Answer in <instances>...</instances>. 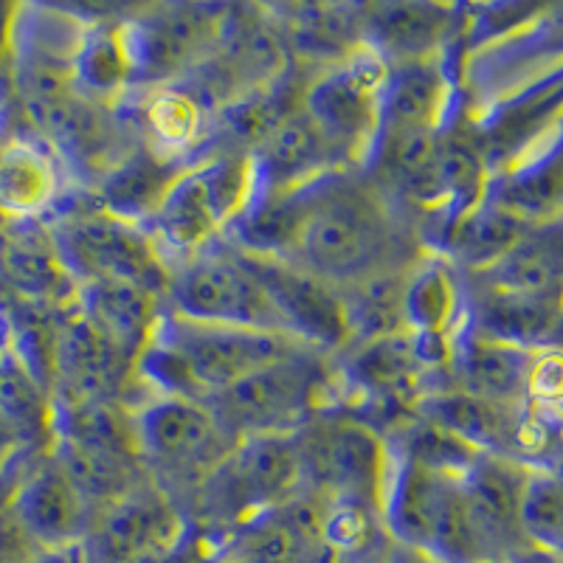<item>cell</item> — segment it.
Listing matches in <instances>:
<instances>
[{
	"mask_svg": "<svg viewBox=\"0 0 563 563\" xmlns=\"http://www.w3.org/2000/svg\"><path fill=\"white\" fill-rule=\"evenodd\" d=\"M285 333L206 324L164 308L147 350L135 361V378L153 395L209 400L279 358L305 350Z\"/></svg>",
	"mask_w": 563,
	"mask_h": 563,
	"instance_id": "1",
	"label": "cell"
},
{
	"mask_svg": "<svg viewBox=\"0 0 563 563\" xmlns=\"http://www.w3.org/2000/svg\"><path fill=\"white\" fill-rule=\"evenodd\" d=\"M391 254L395 220L375 189L350 178L346 169L324 175L316 184L290 263L344 290L372 276L391 274Z\"/></svg>",
	"mask_w": 563,
	"mask_h": 563,
	"instance_id": "2",
	"label": "cell"
},
{
	"mask_svg": "<svg viewBox=\"0 0 563 563\" xmlns=\"http://www.w3.org/2000/svg\"><path fill=\"white\" fill-rule=\"evenodd\" d=\"M380 521L397 544L434 563H487L467 516L462 476L440 474L389 449Z\"/></svg>",
	"mask_w": 563,
	"mask_h": 563,
	"instance_id": "3",
	"label": "cell"
},
{
	"mask_svg": "<svg viewBox=\"0 0 563 563\" xmlns=\"http://www.w3.org/2000/svg\"><path fill=\"white\" fill-rule=\"evenodd\" d=\"M335 397V366L327 352L305 346L279 358L249 378L203 400L234 440L268 434H296L321 411H330Z\"/></svg>",
	"mask_w": 563,
	"mask_h": 563,
	"instance_id": "4",
	"label": "cell"
},
{
	"mask_svg": "<svg viewBox=\"0 0 563 563\" xmlns=\"http://www.w3.org/2000/svg\"><path fill=\"white\" fill-rule=\"evenodd\" d=\"M251 198V155L223 153L195 161L167 192L147 223L161 256L173 265L186 263L225 238Z\"/></svg>",
	"mask_w": 563,
	"mask_h": 563,
	"instance_id": "5",
	"label": "cell"
},
{
	"mask_svg": "<svg viewBox=\"0 0 563 563\" xmlns=\"http://www.w3.org/2000/svg\"><path fill=\"white\" fill-rule=\"evenodd\" d=\"M305 490L296 434L240 440L231 454L198 485V507L223 532L288 505Z\"/></svg>",
	"mask_w": 563,
	"mask_h": 563,
	"instance_id": "6",
	"label": "cell"
},
{
	"mask_svg": "<svg viewBox=\"0 0 563 563\" xmlns=\"http://www.w3.org/2000/svg\"><path fill=\"white\" fill-rule=\"evenodd\" d=\"M135 451L155 485L175 482L198 490L238 440L203 400L153 395L133 409Z\"/></svg>",
	"mask_w": 563,
	"mask_h": 563,
	"instance_id": "7",
	"label": "cell"
},
{
	"mask_svg": "<svg viewBox=\"0 0 563 563\" xmlns=\"http://www.w3.org/2000/svg\"><path fill=\"white\" fill-rule=\"evenodd\" d=\"M52 229L54 245L70 279L79 285L99 279L135 282L161 299L169 288V265L147 229L124 223L108 211H70Z\"/></svg>",
	"mask_w": 563,
	"mask_h": 563,
	"instance_id": "8",
	"label": "cell"
},
{
	"mask_svg": "<svg viewBox=\"0 0 563 563\" xmlns=\"http://www.w3.org/2000/svg\"><path fill=\"white\" fill-rule=\"evenodd\" d=\"M164 308L206 324L288 335L263 285L240 263L238 251L225 240L189 256L186 263L173 265Z\"/></svg>",
	"mask_w": 563,
	"mask_h": 563,
	"instance_id": "9",
	"label": "cell"
},
{
	"mask_svg": "<svg viewBox=\"0 0 563 563\" xmlns=\"http://www.w3.org/2000/svg\"><path fill=\"white\" fill-rule=\"evenodd\" d=\"M296 442L305 487L324 499L380 505L389 465V442L384 434L339 411H321L296 431Z\"/></svg>",
	"mask_w": 563,
	"mask_h": 563,
	"instance_id": "10",
	"label": "cell"
},
{
	"mask_svg": "<svg viewBox=\"0 0 563 563\" xmlns=\"http://www.w3.org/2000/svg\"><path fill=\"white\" fill-rule=\"evenodd\" d=\"M389 65L361 45L344 63L324 68L305 88L301 110L333 141L352 167H366L380 133V110Z\"/></svg>",
	"mask_w": 563,
	"mask_h": 563,
	"instance_id": "11",
	"label": "cell"
},
{
	"mask_svg": "<svg viewBox=\"0 0 563 563\" xmlns=\"http://www.w3.org/2000/svg\"><path fill=\"white\" fill-rule=\"evenodd\" d=\"M225 12L229 7L167 3L119 20L133 68V90L184 82L214 52Z\"/></svg>",
	"mask_w": 563,
	"mask_h": 563,
	"instance_id": "12",
	"label": "cell"
},
{
	"mask_svg": "<svg viewBox=\"0 0 563 563\" xmlns=\"http://www.w3.org/2000/svg\"><path fill=\"white\" fill-rule=\"evenodd\" d=\"M192 530L178 501L144 479L90 521L79 550L82 563H144L175 550Z\"/></svg>",
	"mask_w": 563,
	"mask_h": 563,
	"instance_id": "13",
	"label": "cell"
},
{
	"mask_svg": "<svg viewBox=\"0 0 563 563\" xmlns=\"http://www.w3.org/2000/svg\"><path fill=\"white\" fill-rule=\"evenodd\" d=\"M90 20L54 7H18L9 20V74L23 104L74 88V65Z\"/></svg>",
	"mask_w": 563,
	"mask_h": 563,
	"instance_id": "14",
	"label": "cell"
},
{
	"mask_svg": "<svg viewBox=\"0 0 563 563\" xmlns=\"http://www.w3.org/2000/svg\"><path fill=\"white\" fill-rule=\"evenodd\" d=\"M234 251H238L240 263L263 285L265 296L279 313L288 335L305 341L319 352L344 350L350 344L346 310L339 288L290 260L249 254L240 249Z\"/></svg>",
	"mask_w": 563,
	"mask_h": 563,
	"instance_id": "15",
	"label": "cell"
},
{
	"mask_svg": "<svg viewBox=\"0 0 563 563\" xmlns=\"http://www.w3.org/2000/svg\"><path fill=\"white\" fill-rule=\"evenodd\" d=\"M135 380V364L97 327L70 308L54 339L52 400H119Z\"/></svg>",
	"mask_w": 563,
	"mask_h": 563,
	"instance_id": "16",
	"label": "cell"
},
{
	"mask_svg": "<svg viewBox=\"0 0 563 563\" xmlns=\"http://www.w3.org/2000/svg\"><path fill=\"white\" fill-rule=\"evenodd\" d=\"M251 155V198L265 200L274 195L294 192L299 186H308L324 175L344 169V155L335 144L316 128L305 110H296L276 130H271Z\"/></svg>",
	"mask_w": 563,
	"mask_h": 563,
	"instance_id": "17",
	"label": "cell"
},
{
	"mask_svg": "<svg viewBox=\"0 0 563 563\" xmlns=\"http://www.w3.org/2000/svg\"><path fill=\"white\" fill-rule=\"evenodd\" d=\"M530 467L501 456L479 454L462 476L467 516L482 541L487 563L532 552L521 532V493Z\"/></svg>",
	"mask_w": 563,
	"mask_h": 563,
	"instance_id": "18",
	"label": "cell"
},
{
	"mask_svg": "<svg viewBox=\"0 0 563 563\" xmlns=\"http://www.w3.org/2000/svg\"><path fill=\"white\" fill-rule=\"evenodd\" d=\"M29 122L34 124L54 155L77 167L79 175H99L102 178L122 153H115L119 130L110 113V104L93 102L77 90L65 97L26 102Z\"/></svg>",
	"mask_w": 563,
	"mask_h": 563,
	"instance_id": "19",
	"label": "cell"
},
{
	"mask_svg": "<svg viewBox=\"0 0 563 563\" xmlns=\"http://www.w3.org/2000/svg\"><path fill=\"white\" fill-rule=\"evenodd\" d=\"M460 85L451 68V48L429 59L389 65L380 110V135L409 130H449L456 124Z\"/></svg>",
	"mask_w": 563,
	"mask_h": 563,
	"instance_id": "20",
	"label": "cell"
},
{
	"mask_svg": "<svg viewBox=\"0 0 563 563\" xmlns=\"http://www.w3.org/2000/svg\"><path fill=\"white\" fill-rule=\"evenodd\" d=\"M9 516L37 550H63L82 544L90 510L63 474L54 456L34 465L9 499Z\"/></svg>",
	"mask_w": 563,
	"mask_h": 563,
	"instance_id": "21",
	"label": "cell"
},
{
	"mask_svg": "<svg viewBox=\"0 0 563 563\" xmlns=\"http://www.w3.org/2000/svg\"><path fill=\"white\" fill-rule=\"evenodd\" d=\"M460 7L440 3H384L364 9V45L386 65L415 63L445 54L462 29Z\"/></svg>",
	"mask_w": 563,
	"mask_h": 563,
	"instance_id": "22",
	"label": "cell"
},
{
	"mask_svg": "<svg viewBox=\"0 0 563 563\" xmlns=\"http://www.w3.org/2000/svg\"><path fill=\"white\" fill-rule=\"evenodd\" d=\"M467 327L501 344L536 352L555 341L563 327V296H527L465 279Z\"/></svg>",
	"mask_w": 563,
	"mask_h": 563,
	"instance_id": "23",
	"label": "cell"
},
{
	"mask_svg": "<svg viewBox=\"0 0 563 563\" xmlns=\"http://www.w3.org/2000/svg\"><path fill=\"white\" fill-rule=\"evenodd\" d=\"M530 364L532 352L487 339L465 321L451 341L449 386L493 404L521 406L527 404Z\"/></svg>",
	"mask_w": 563,
	"mask_h": 563,
	"instance_id": "24",
	"label": "cell"
},
{
	"mask_svg": "<svg viewBox=\"0 0 563 563\" xmlns=\"http://www.w3.org/2000/svg\"><path fill=\"white\" fill-rule=\"evenodd\" d=\"M74 308L135 364L153 339L164 299L135 282L99 279L79 285Z\"/></svg>",
	"mask_w": 563,
	"mask_h": 563,
	"instance_id": "25",
	"label": "cell"
},
{
	"mask_svg": "<svg viewBox=\"0 0 563 563\" xmlns=\"http://www.w3.org/2000/svg\"><path fill=\"white\" fill-rule=\"evenodd\" d=\"M406 333L454 341L467 321L465 274L440 254L420 256L404 274Z\"/></svg>",
	"mask_w": 563,
	"mask_h": 563,
	"instance_id": "26",
	"label": "cell"
},
{
	"mask_svg": "<svg viewBox=\"0 0 563 563\" xmlns=\"http://www.w3.org/2000/svg\"><path fill=\"white\" fill-rule=\"evenodd\" d=\"M189 167L192 164L155 153L147 144L128 150L99 178V209L124 223L147 229L175 180Z\"/></svg>",
	"mask_w": 563,
	"mask_h": 563,
	"instance_id": "27",
	"label": "cell"
},
{
	"mask_svg": "<svg viewBox=\"0 0 563 563\" xmlns=\"http://www.w3.org/2000/svg\"><path fill=\"white\" fill-rule=\"evenodd\" d=\"M59 158L40 139L0 141V214L18 223L40 218L59 200Z\"/></svg>",
	"mask_w": 563,
	"mask_h": 563,
	"instance_id": "28",
	"label": "cell"
},
{
	"mask_svg": "<svg viewBox=\"0 0 563 563\" xmlns=\"http://www.w3.org/2000/svg\"><path fill=\"white\" fill-rule=\"evenodd\" d=\"M465 279L510 294L563 296V220L530 225L499 263Z\"/></svg>",
	"mask_w": 563,
	"mask_h": 563,
	"instance_id": "29",
	"label": "cell"
},
{
	"mask_svg": "<svg viewBox=\"0 0 563 563\" xmlns=\"http://www.w3.org/2000/svg\"><path fill=\"white\" fill-rule=\"evenodd\" d=\"M279 26L288 54L321 63H344L364 45V9L358 7H294L268 9Z\"/></svg>",
	"mask_w": 563,
	"mask_h": 563,
	"instance_id": "30",
	"label": "cell"
},
{
	"mask_svg": "<svg viewBox=\"0 0 563 563\" xmlns=\"http://www.w3.org/2000/svg\"><path fill=\"white\" fill-rule=\"evenodd\" d=\"M3 274L18 294L34 301L74 308L77 282L70 279L54 245L52 229H18L3 243Z\"/></svg>",
	"mask_w": 563,
	"mask_h": 563,
	"instance_id": "31",
	"label": "cell"
},
{
	"mask_svg": "<svg viewBox=\"0 0 563 563\" xmlns=\"http://www.w3.org/2000/svg\"><path fill=\"white\" fill-rule=\"evenodd\" d=\"M527 229L530 225L485 198V203L476 206L451 229L440 256L454 263L462 274H476L499 263L501 256L525 238Z\"/></svg>",
	"mask_w": 563,
	"mask_h": 563,
	"instance_id": "32",
	"label": "cell"
},
{
	"mask_svg": "<svg viewBox=\"0 0 563 563\" xmlns=\"http://www.w3.org/2000/svg\"><path fill=\"white\" fill-rule=\"evenodd\" d=\"M139 115L147 135V147L169 158H186L203 139L209 110L184 85H167V88L144 90Z\"/></svg>",
	"mask_w": 563,
	"mask_h": 563,
	"instance_id": "33",
	"label": "cell"
},
{
	"mask_svg": "<svg viewBox=\"0 0 563 563\" xmlns=\"http://www.w3.org/2000/svg\"><path fill=\"white\" fill-rule=\"evenodd\" d=\"M74 88L93 102L113 104L133 90V68L122 23H90L74 65Z\"/></svg>",
	"mask_w": 563,
	"mask_h": 563,
	"instance_id": "34",
	"label": "cell"
},
{
	"mask_svg": "<svg viewBox=\"0 0 563 563\" xmlns=\"http://www.w3.org/2000/svg\"><path fill=\"white\" fill-rule=\"evenodd\" d=\"M404 274H378L341 290L350 344L406 333Z\"/></svg>",
	"mask_w": 563,
	"mask_h": 563,
	"instance_id": "35",
	"label": "cell"
},
{
	"mask_svg": "<svg viewBox=\"0 0 563 563\" xmlns=\"http://www.w3.org/2000/svg\"><path fill=\"white\" fill-rule=\"evenodd\" d=\"M0 417L23 445L52 437V391L18 358L0 355Z\"/></svg>",
	"mask_w": 563,
	"mask_h": 563,
	"instance_id": "36",
	"label": "cell"
},
{
	"mask_svg": "<svg viewBox=\"0 0 563 563\" xmlns=\"http://www.w3.org/2000/svg\"><path fill=\"white\" fill-rule=\"evenodd\" d=\"M521 532L532 550L563 563V474H527L521 493Z\"/></svg>",
	"mask_w": 563,
	"mask_h": 563,
	"instance_id": "37",
	"label": "cell"
},
{
	"mask_svg": "<svg viewBox=\"0 0 563 563\" xmlns=\"http://www.w3.org/2000/svg\"><path fill=\"white\" fill-rule=\"evenodd\" d=\"M527 404L541 406V409H561L563 406V346L550 344L532 352Z\"/></svg>",
	"mask_w": 563,
	"mask_h": 563,
	"instance_id": "38",
	"label": "cell"
},
{
	"mask_svg": "<svg viewBox=\"0 0 563 563\" xmlns=\"http://www.w3.org/2000/svg\"><path fill=\"white\" fill-rule=\"evenodd\" d=\"M37 552L26 532L14 525L12 516L0 512V563H32Z\"/></svg>",
	"mask_w": 563,
	"mask_h": 563,
	"instance_id": "39",
	"label": "cell"
},
{
	"mask_svg": "<svg viewBox=\"0 0 563 563\" xmlns=\"http://www.w3.org/2000/svg\"><path fill=\"white\" fill-rule=\"evenodd\" d=\"M20 449H23V442L18 440V434H14L12 429H9V422L0 417V471L9 465V460H12Z\"/></svg>",
	"mask_w": 563,
	"mask_h": 563,
	"instance_id": "40",
	"label": "cell"
},
{
	"mask_svg": "<svg viewBox=\"0 0 563 563\" xmlns=\"http://www.w3.org/2000/svg\"><path fill=\"white\" fill-rule=\"evenodd\" d=\"M493 563H561L550 555H541V552H525V555H516V558H505V561H493Z\"/></svg>",
	"mask_w": 563,
	"mask_h": 563,
	"instance_id": "41",
	"label": "cell"
},
{
	"mask_svg": "<svg viewBox=\"0 0 563 563\" xmlns=\"http://www.w3.org/2000/svg\"><path fill=\"white\" fill-rule=\"evenodd\" d=\"M404 563H434V561H426V558H420V555H415V552H411L409 561H404Z\"/></svg>",
	"mask_w": 563,
	"mask_h": 563,
	"instance_id": "42",
	"label": "cell"
},
{
	"mask_svg": "<svg viewBox=\"0 0 563 563\" xmlns=\"http://www.w3.org/2000/svg\"><path fill=\"white\" fill-rule=\"evenodd\" d=\"M552 344L563 346V327H561V333H558V335H555V341H552Z\"/></svg>",
	"mask_w": 563,
	"mask_h": 563,
	"instance_id": "43",
	"label": "cell"
},
{
	"mask_svg": "<svg viewBox=\"0 0 563 563\" xmlns=\"http://www.w3.org/2000/svg\"><path fill=\"white\" fill-rule=\"evenodd\" d=\"M0 355H3V341H0Z\"/></svg>",
	"mask_w": 563,
	"mask_h": 563,
	"instance_id": "44",
	"label": "cell"
},
{
	"mask_svg": "<svg viewBox=\"0 0 563 563\" xmlns=\"http://www.w3.org/2000/svg\"><path fill=\"white\" fill-rule=\"evenodd\" d=\"M558 411H561V415H563V406H561V409H558Z\"/></svg>",
	"mask_w": 563,
	"mask_h": 563,
	"instance_id": "45",
	"label": "cell"
}]
</instances>
